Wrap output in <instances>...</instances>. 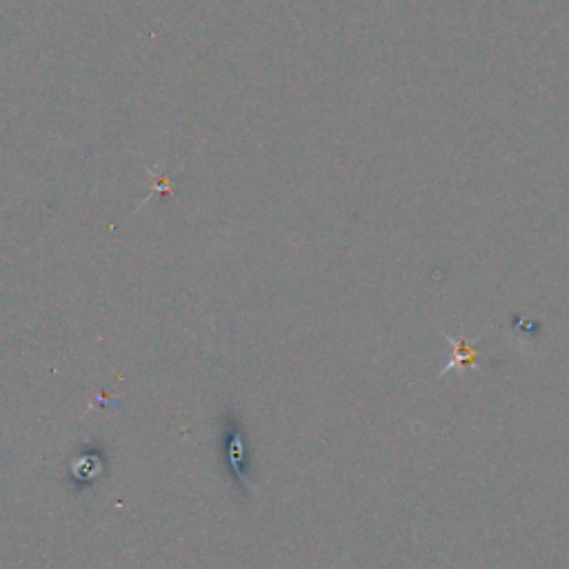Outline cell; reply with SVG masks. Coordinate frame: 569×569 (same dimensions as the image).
Returning <instances> with one entry per match:
<instances>
[{"mask_svg": "<svg viewBox=\"0 0 569 569\" xmlns=\"http://www.w3.org/2000/svg\"><path fill=\"white\" fill-rule=\"evenodd\" d=\"M229 458H232V467L236 469V474L245 478L243 474V465H245V447L241 441V434L234 432L232 434V445H229Z\"/></svg>", "mask_w": 569, "mask_h": 569, "instance_id": "obj_1", "label": "cell"}, {"mask_svg": "<svg viewBox=\"0 0 569 569\" xmlns=\"http://www.w3.org/2000/svg\"><path fill=\"white\" fill-rule=\"evenodd\" d=\"M474 356H476V352H474V349H469V347L465 345V341H461V343L456 345V361L472 363V361H474Z\"/></svg>", "mask_w": 569, "mask_h": 569, "instance_id": "obj_2", "label": "cell"}]
</instances>
